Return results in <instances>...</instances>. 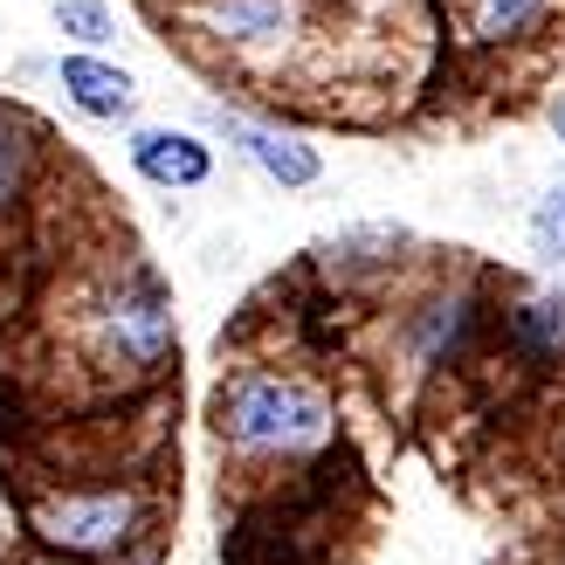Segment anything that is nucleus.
Here are the masks:
<instances>
[{"mask_svg": "<svg viewBox=\"0 0 565 565\" xmlns=\"http://www.w3.org/2000/svg\"><path fill=\"white\" fill-rule=\"evenodd\" d=\"M49 21L63 35V49H83V55H118V42H125V21L110 0H55Z\"/></svg>", "mask_w": 565, "mask_h": 565, "instance_id": "ddd939ff", "label": "nucleus"}, {"mask_svg": "<svg viewBox=\"0 0 565 565\" xmlns=\"http://www.w3.org/2000/svg\"><path fill=\"white\" fill-rule=\"evenodd\" d=\"M49 180V131L14 97H0V235L21 228Z\"/></svg>", "mask_w": 565, "mask_h": 565, "instance_id": "f8f14e48", "label": "nucleus"}, {"mask_svg": "<svg viewBox=\"0 0 565 565\" xmlns=\"http://www.w3.org/2000/svg\"><path fill=\"white\" fill-rule=\"evenodd\" d=\"M524 248L539 269H565V173L539 186V201L524 207Z\"/></svg>", "mask_w": 565, "mask_h": 565, "instance_id": "4468645a", "label": "nucleus"}, {"mask_svg": "<svg viewBox=\"0 0 565 565\" xmlns=\"http://www.w3.org/2000/svg\"><path fill=\"white\" fill-rule=\"evenodd\" d=\"M193 125H201L214 146H228L248 173L269 180L276 193H310V186H324V152H318V138L297 131V125L263 118V110L228 104V97H207Z\"/></svg>", "mask_w": 565, "mask_h": 565, "instance_id": "423d86ee", "label": "nucleus"}, {"mask_svg": "<svg viewBox=\"0 0 565 565\" xmlns=\"http://www.w3.org/2000/svg\"><path fill=\"white\" fill-rule=\"evenodd\" d=\"M138 8H152V14H173V8H186V0H138Z\"/></svg>", "mask_w": 565, "mask_h": 565, "instance_id": "6ab92c4d", "label": "nucleus"}, {"mask_svg": "<svg viewBox=\"0 0 565 565\" xmlns=\"http://www.w3.org/2000/svg\"><path fill=\"white\" fill-rule=\"evenodd\" d=\"M201 269H207V276L228 269V276H235V269H242V235H207V242H201Z\"/></svg>", "mask_w": 565, "mask_h": 565, "instance_id": "2eb2a0df", "label": "nucleus"}, {"mask_svg": "<svg viewBox=\"0 0 565 565\" xmlns=\"http://www.w3.org/2000/svg\"><path fill=\"white\" fill-rule=\"evenodd\" d=\"M552 565H565V518H558V531H552Z\"/></svg>", "mask_w": 565, "mask_h": 565, "instance_id": "a211bd4d", "label": "nucleus"}, {"mask_svg": "<svg viewBox=\"0 0 565 565\" xmlns=\"http://www.w3.org/2000/svg\"><path fill=\"white\" fill-rule=\"evenodd\" d=\"M545 131L558 138V152H565V90H552V97H545Z\"/></svg>", "mask_w": 565, "mask_h": 565, "instance_id": "dca6fc26", "label": "nucleus"}, {"mask_svg": "<svg viewBox=\"0 0 565 565\" xmlns=\"http://www.w3.org/2000/svg\"><path fill=\"white\" fill-rule=\"evenodd\" d=\"M497 331V290L483 269L448 263L435 276L407 282L386 303V373L407 386H428L441 373H456L462 359L483 352V338Z\"/></svg>", "mask_w": 565, "mask_h": 565, "instance_id": "20e7f679", "label": "nucleus"}, {"mask_svg": "<svg viewBox=\"0 0 565 565\" xmlns=\"http://www.w3.org/2000/svg\"><path fill=\"white\" fill-rule=\"evenodd\" d=\"M49 8H55V0H49Z\"/></svg>", "mask_w": 565, "mask_h": 565, "instance_id": "412c9836", "label": "nucleus"}, {"mask_svg": "<svg viewBox=\"0 0 565 565\" xmlns=\"http://www.w3.org/2000/svg\"><path fill=\"white\" fill-rule=\"evenodd\" d=\"M497 345L511 352L524 373H565V290H518L497 303Z\"/></svg>", "mask_w": 565, "mask_h": 565, "instance_id": "9b49d317", "label": "nucleus"}, {"mask_svg": "<svg viewBox=\"0 0 565 565\" xmlns=\"http://www.w3.org/2000/svg\"><path fill=\"white\" fill-rule=\"evenodd\" d=\"M21 545L83 565H159L166 545V490L138 469L97 476H42L21 497Z\"/></svg>", "mask_w": 565, "mask_h": 565, "instance_id": "f03ea898", "label": "nucleus"}, {"mask_svg": "<svg viewBox=\"0 0 565 565\" xmlns=\"http://www.w3.org/2000/svg\"><path fill=\"white\" fill-rule=\"evenodd\" d=\"M125 166H131V180L138 186H152V193H201L214 180V138L201 125H146L138 118L125 131Z\"/></svg>", "mask_w": 565, "mask_h": 565, "instance_id": "1a4fd4ad", "label": "nucleus"}, {"mask_svg": "<svg viewBox=\"0 0 565 565\" xmlns=\"http://www.w3.org/2000/svg\"><path fill=\"white\" fill-rule=\"evenodd\" d=\"M207 435L242 469H303L338 448V401L297 365H235L207 393Z\"/></svg>", "mask_w": 565, "mask_h": 565, "instance_id": "7ed1b4c3", "label": "nucleus"}, {"mask_svg": "<svg viewBox=\"0 0 565 565\" xmlns=\"http://www.w3.org/2000/svg\"><path fill=\"white\" fill-rule=\"evenodd\" d=\"M456 8V35L469 55H518L552 35L565 0H448Z\"/></svg>", "mask_w": 565, "mask_h": 565, "instance_id": "9d476101", "label": "nucleus"}, {"mask_svg": "<svg viewBox=\"0 0 565 565\" xmlns=\"http://www.w3.org/2000/svg\"><path fill=\"white\" fill-rule=\"evenodd\" d=\"M55 97H63L83 125L104 131H131L138 104H146V83L118 55H83V49H55Z\"/></svg>", "mask_w": 565, "mask_h": 565, "instance_id": "6e6552de", "label": "nucleus"}, {"mask_svg": "<svg viewBox=\"0 0 565 565\" xmlns=\"http://www.w3.org/2000/svg\"><path fill=\"white\" fill-rule=\"evenodd\" d=\"M70 352L90 380H104L110 393L152 386L180 352V303L173 282L159 276V263H146L138 248L104 256L90 276L70 290Z\"/></svg>", "mask_w": 565, "mask_h": 565, "instance_id": "f257e3e1", "label": "nucleus"}, {"mask_svg": "<svg viewBox=\"0 0 565 565\" xmlns=\"http://www.w3.org/2000/svg\"><path fill=\"white\" fill-rule=\"evenodd\" d=\"M8 565H83V558H49V552H28V545H21Z\"/></svg>", "mask_w": 565, "mask_h": 565, "instance_id": "f3484780", "label": "nucleus"}, {"mask_svg": "<svg viewBox=\"0 0 565 565\" xmlns=\"http://www.w3.org/2000/svg\"><path fill=\"white\" fill-rule=\"evenodd\" d=\"M186 55L235 76H276L318 35V0H186L159 14Z\"/></svg>", "mask_w": 565, "mask_h": 565, "instance_id": "39448f33", "label": "nucleus"}, {"mask_svg": "<svg viewBox=\"0 0 565 565\" xmlns=\"http://www.w3.org/2000/svg\"><path fill=\"white\" fill-rule=\"evenodd\" d=\"M420 256V235L407 221H345L338 235H324L310 248V269H318L331 290H386L401 282Z\"/></svg>", "mask_w": 565, "mask_h": 565, "instance_id": "0eeeda50", "label": "nucleus"}, {"mask_svg": "<svg viewBox=\"0 0 565 565\" xmlns=\"http://www.w3.org/2000/svg\"><path fill=\"white\" fill-rule=\"evenodd\" d=\"M0 565H8V552H0Z\"/></svg>", "mask_w": 565, "mask_h": 565, "instance_id": "aec40b11", "label": "nucleus"}]
</instances>
